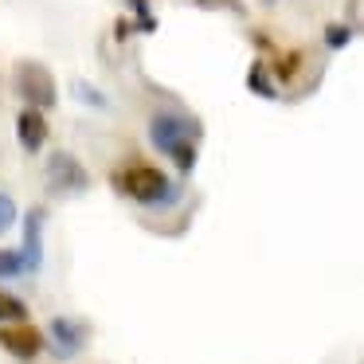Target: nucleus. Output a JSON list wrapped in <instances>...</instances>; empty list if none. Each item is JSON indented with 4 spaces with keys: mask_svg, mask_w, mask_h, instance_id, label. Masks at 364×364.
<instances>
[{
    "mask_svg": "<svg viewBox=\"0 0 364 364\" xmlns=\"http://www.w3.org/2000/svg\"><path fill=\"white\" fill-rule=\"evenodd\" d=\"M16 137H20V149L40 153L43 141H48V118H43L40 110H20V118H16Z\"/></svg>",
    "mask_w": 364,
    "mask_h": 364,
    "instance_id": "nucleus-8",
    "label": "nucleus"
},
{
    "mask_svg": "<svg viewBox=\"0 0 364 364\" xmlns=\"http://www.w3.org/2000/svg\"><path fill=\"white\" fill-rule=\"evenodd\" d=\"M75 95H82V102H87V106H106V98H102V90H90L87 87V82H75Z\"/></svg>",
    "mask_w": 364,
    "mask_h": 364,
    "instance_id": "nucleus-13",
    "label": "nucleus"
},
{
    "mask_svg": "<svg viewBox=\"0 0 364 364\" xmlns=\"http://www.w3.org/2000/svg\"><path fill=\"white\" fill-rule=\"evenodd\" d=\"M247 87L259 90L262 98H274V87L267 82V75H262V67H251V75H247Z\"/></svg>",
    "mask_w": 364,
    "mask_h": 364,
    "instance_id": "nucleus-12",
    "label": "nucleus"
},
{
    "mask_svg": "<svg viewBox=\"0 0 364 364\" xmlns=\"http://www.w3.org/2000/svg\"><path fill=\"white\" fill-rule=\"evenodd\" d=\"M114 184L137 204H168V200H176V188L165 181V173L149 165H129L126 173L114 176Z\"/></svg>",
    "mask_w": 364,
    "mask_h": 364,
    "instance_id": "nucleus-2",
    "label": "nucleus"
},
{
    "mask_svg": "<svg viewBox=\"0 0 364 364\" xmlns=\"http://www.w3.org/2000/svg\"><path fill=\"white\" fill-rule=\"evenodd\" d=\"M48 184L55 192H82L90 184V176L71 153H55V157L48 161Z\"/></svg>",
    "mask_w": 364,
    "mask_h": 364,
    "instance_id": "nucleus-5",
    "label": "nucleus"
},
{
    "mask_svg": "<svg viewBox=\"0 0 364 364\" xmlns=\"http://www.w3.org/2000/svg\"><path fill=\"white\" fill-rule=\"evenodd\" d=\"M48 337H51V348H55V356L71 360V356H79V348L87 345L90 329H87L82 321H75V317H55V321L48 325Z\"/></svg>",
    "mask_w": 364,
    "mask_h": 364,
    "instance_id": "nucleus-4",
    "label": "nucleus"
},
{
    "mask_svg": "<svg viewBox=\"0 0 364 364\" xmlns=\"http://www.w3.org/2000/svg\"><path fill=\"white\" fill-rule=\"evenodd\" d=\"M325 36H329V40H325V43H329V48H345V43L353 40V32H348V28H341V24H333V28H329V32H325Z\"/></svg>",
    "mask_w": 364,
    "mask_h": 364,
    "instance_id": "nucleus-14",
    "label": "nucleus"
},
{
    "mask_svg": "<svg viewBox=\"0 0 364 364\" xmlns=\"http://www.w3.org/2000/svg\"><path fill=\"white\" fill-rule=\"evenodd\" d=\"M24 274V262H20V251H0V278Z\"/></svg>",
    "mask_w": 364,
    "mask_h": 364,
    "instance_id": "nucleus-11",
    "label": "nucleus"
},
{
    "mask_svg": "<svg viewBox=\"0 0 364 364\" xmlns=\"http://www.w3.org/2000/svg\"><path fill=\"white\" fill-rule=\"evenodd\" d=\"M16 223V200L9 196V192H0V235Z\"/></svg>",
    "mask_w": 364,
    "mask_h": 364,
    "instance_id": "nucleus-10",
    "label": "nucleus"
},
{
    "mask_svg": "<svg viewBox=\"0 0 364 364\" xmlns=\"http://www.w3.org/2000/svg\"><path fill=\"white\" fill-rule=\"evenodd\" d=\"M12 87H16V95L28 102V110H51V106L59 102V90H55V79H51V71L43 63H20L16 75H12Z\"/></svg>",
    "mask_w": 364,
    "mask_h": 364,
    "instance_id": "nucleus-3",
    "label": "nucleus"
},
{
    "mask_svg": "<svg viewBox=\"0 0 364 364\" xmlns=\"http://www.w3.org/2000/svg\"><path fill=\"white\" fill-rule=\"evenodd\" d=\"M20 262H24V274H36L43 262V212L28 215V231H24V247H20Z\"/></svg>",
    "mask_w": 364,
    "mask_h": 364,
    "instance_id": "nucleus-7",
    "label": "nucleus"
},
{
    "mask_svg": "<svg viewBox=\"0 0 364 364\" xmlns=\"http://www.w3.org/2000/svg\"><path fill=\"white\" fill-rule=\"evenodd\" d=\"M0 345L9 348L16 360H36L40 348H43V337L28 321H20V325H4V329H0Z\"/></svg>",
    "mask_w": 364,
    "mask_h": 364,
    "instance_id": "nucleus-6",
    "label": "nucleus"
},
{
    "mask_svg": "<svg viewBox=\"0 0 364 364\" xmlns=\"http://www.w3.org/2000/svg\"><path fill=\"white\" fill-rule=\"evenodd\" d=\"M28 317V306L20 298H12L9 290H0V325H20Z\"/></svg>",
    "mask_w": 364,
    "mask_h": 364,
    "instance_id": "nucleus-9",
    "label": "nucleus"
},
{
    "mask_svg": "<svg viewBox=\"0 0 364 364\" xmlns=\"http://www.w3.org/2000/svg\"><path fill=\"white\" fill-rule=\"evenodd\" d=\"M192 122L184 118V114H153L149 118V141L157 145V153H165V157L176 161V168H184L188 173L192 165H196V145H192Z\"/></svg>",
    "mask_w": 364,
    "mask_h": 364,
    "instance_id": "nucleus-1",
    "label": "nucleus"
}]
</instances>
